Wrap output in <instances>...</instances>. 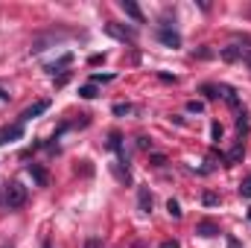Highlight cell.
I'll return each instance as SVG.
<instances>
[{"label": "cell", "mask_w": 251, "mask_h": 248, "mask_svg": "<svg viewBox=\"0 0 251 248\" xmlns=\"http://www.w3.org/2000/svg\"><path fill=\"white\" fill-rule=\"evenodd\" d=\"M219 97H225V102H228L231 108H240V99H237L234 88H228V85H219Z\"/></svg>", "instance_id": "obj_10"}, {"label": "cell", "mask_w": 251, "mask_h": 248, "mask_svg": "<svg viewBox=\"0 0 251 248\" xmlns=\"http://www.w3.org/2000/svg\"><path fill=\"white\" fill-rule=\"evenodd\" d=\"M128 111H131V105H123V102L114 105V114H128Z\"/></svg>", "instance_id": "obj_22"}, {"label": "cell", "mask_w": 251, "mask_h": 248, "mask_svg": "<svg viewBox=\"0 0 251 248\" xmlns=\"http://www.w3.org/2000/svg\"><path fill=\"white\" fill-rule=\"evenodd\" d=\"M47 108H50V102H47V99H41V102H35V105H29V108H26V111L21 114V120H18V123H26V120H32V117H38V114H44Z\"/></svg>", "instance_id": "obj_5"}, {"label": "cell", "mask_w": 251, "mask_h": 248, "mask_svg": "<svg viewBox=\"0 0 251 248\" xmlns=\"http://www.w3.org/2000/svg\"><path fill=\"white\" fill-rule=\"evenodd\" d=\"M228 248H237V240H228Z\"/></svg>", "instance_id": "obj_26"}, {"label": "cell", "mask_w": 251, "mask_h": 248, "mask_svg": "<svg viewBox=\"0 0 251 248\" xmlns=\"http://www.w3.org/2000/svg\"><path fill=\"white\" fill-rule=\"evenodd\" d=\"M85 248H102V243H100V240H97V237H91V240H88V243H85Z\"/></svg>", "instance_id": "obj_23"}, {"label": "cell", "mask_w": 251, "mask_h": 248, "mask_svg": "<svg viewBox=\"0 0 251 248\" xmlns=\"http://www.w3.org/2000/svg\"><path fill=\"white\" fill-rule=\"evenodd\" d=\"M240 196H243V198H251V178H246V181L240 184Z\"/></svg>", "instance_id": "obj_16"}, {"label": "cell", "mask_w": 251, "mask_h": 248, "mask_svg": "<svg viewBox=\"0 0 251 248\" xmlns=\"http://www.w3.org/2000/svg\"><path fill=\"white\" fill-rule=\"evenodd\" d=\"M3 201H6V207H24V204H26V187L18 184V181L6 184V190H3Z\"/></svg>", "instance_id": "obj_1"}, {"label": "cell", "mask_w": 251, "mask_h": 248, "mask_svg": "<svg viewBox=\"0 0 251 248\" xmlns=\"http://www.w3.org/2000/svg\"><path fill=\"white\" fill-rule=\"evenodd\" d=\"M243 53H246V50H243L240 44H228V47H222V53H219V56H222L225 62H240V59H243Z\"/></svg>", "instance_id": "obj_7"}, {"label": "cell", "mask_w": 251, "mask_h": 248, "mask_svg": "<svg viewBox=\"0 0 251 248\" xmlns=\"http://www.w3.org/2000/svg\"><path fill=\"white\" fill-rule=\"evenodd\" d=\"M240 158H243V140H240V143H237V146L231 149V155H228V161L234 164V161H240Z\"/></svg>", "instance_id": "obj_14"}, {"label": "cell", "mask_w": 251, "mask_h": 248, "mask_svg": "<svg viewBox=\"0 0 251 248\" xmlns=\"http://www.w3.org/2000/svg\"><path fill=\"white\" fill-rule=\"evenodd\" d=\"M26 170H29V175L35 178V184H38V187H47V181H50V178H47V170H44V167H38V164H29Z\"/></svg>", "instance_id": "obj_9"}, {"label": "cell", "mask_w": 251, "mask_h": 248, "mask_svg": "<svg viewBox=\"0 0 251 248\" xmlns=\"http://www.w3.org/2000/svg\"><path fill=\"white\" fill-rule=\"evenodd\" d=\"M187 111H190V114H201V111H204V105L193 99V102H187Z\"/></svg>", "instance_id": "obj_18"}, {"label": "cell", "mask_w": 251, "mask_h": 248, "mask_svg": "<svg viewBox=\"0 0 251 248\" xmlns=\"http://www.w3.org/2000/svg\"><path fill=\"white\" fill-rule=\"evenodd\" d=\"M201 94H204L207 99H216V97H219V88H213V85H204V88H201Z\"/></svg>", "instance_id": "obj_15"}, {"label": "cell", "mask_w": 251, "mask_h": 248, "mask_svg": "<svg viewBox=\"0 0 251 248\" xmlns=\"http://www.w3.org/2000/svg\"><path fill=\"white\" fill-rule=\"evenodd\" d=\"M167 210H170V216H173V219H181V204H178L176 198H170V201H167Z\"/></svg>", "instance_id": "obj_13"}, {"label": "cell", "mask_w": 251, "mask_h": 248, "mask_svg": "<svg viewBox=\"0 0 251 248\" xmlns=\"http://www.w3.org/2000/svg\"><path fill=\"white\" fill-rule=\"evenodd\" d=\"M249 219H251V210H249Z\"/></svg>", "instance_id": "obj_29"}, {"label": "cell", "mask_w": 251, "mask_h": 248, "mask_svg": "<svg viewBox=\"0 0 251 248\" xmlns=\"http://www.w3.org/2000/svg\"><path fill=\"white\" fill-rule=\"evenodd\" d=\"M158 41L167 44V47H181V35L176 29H170V26H161L158 29Z\"/></svg>", "instance_id": "obj_3"}, {"label": "cell", "mask_w": 251, "mask_h": 248, "mask_svg": "<svg viewBox=\"0 0 251 248\" xmlns=\"http://www.w3.org/2000/svg\"><path fill=\"white\" fill-rule=\"evenodd\" d=\"M105 32L117 41H128V44L134 41V29H126V26H117V24H105Z\"/></svg>", "instance_id": "obj_2"}, {"label": "cell", "mask_w": 251, "mask_h": 248, "mask_svg": "<svg viewBox=\"0 0 251 248\" xmlns=\"http://www.w3.org/2000/svg\"><path fill=\"white\" fill-rule=\"evenodd\" d=\"M120 9H123L128 18H134L137 24H143V12H140V6H137L134 0H120Z\"/></svg>", "instance_id": "obj_6"}, {"label": "cell", "mask_w": 251, "mask_h": 248, "mask_svg": "<svg viewBox=\"0 0 251 248\" xmlns=\"http://www.w3.org/2000/svg\"><path fill=\"white\" fill-rule=\"evenodd\" d=\"M111 170H114V175H117V181H128V170H120V167H117V164H114V167H111Z\"/></svg>", "instance_id": "obj_17"}, {"label": "cell", "mask_w": 251, "mask_h": 248, "mask_svg": "<svg viewBox=\"0 0 251 248\" xmlns=\"http://www.w3.org/2000/svg\"><path fill=\"white\" fill-rule=\"evenodd\" d=\"M193 56H196V59H210L213 53H210L207 47H201V50H193Z\"/></svg>", "instance_id": "obj_20"}, {"label": "cell", "mask_w": 251, "mask_h": 248, "mask_svg": "<svg viewBox=\"0 0 251 248\" xmlns=\"http://www.w3.org/2000/svg\"><path fill=\"white\" fill-rule=\"evenodd\" d=\"M97 94H100V91H97V85H85V88L79 91V97H82V99H97Z\"/></svg>", "instance_id": "obj_12"}, {"label": "cell", "mask_w": 251, "mask_h": 248, "mask_svg": "<svg viewBox=\"0 0 251 248\" xmlns=\"http://www.w3.org/2000/svg\"><path fill=\"white\" fill-rule=\"evenodd\" d=\"M196 234H201V237H216L219 228H216L213 222H199V225H196Z\"/></svg>", "instance_id": "obj_11"}, {"label": "cell", "mask_w": 251, "mask_h": 248, "mask_svg": "<svg viewBox=\"0 0 251 248\" xmlns=\"http://www.w3.org/2000/svg\"><path fill=\"white\" fill-rule=\"evenodd\" d=\"M243 59H246V64H249V67H251V47H249V50H246V53H243Z\"/></svg>", "instance_id": "obj_25"}, {"label": "cell", "mask_w": 251, "mask_h": 248, "mask_svg": "<svg viewBox=\"0 0 251 248\" xmlns=\"http://www.w3.org/2000/svg\"><path fill=\"white\" fill-rule=\"evenodd\" d=\"M137 149H143V152L152 149V140H149V137H137Z\"/></svg>", "instance_id": "obj_21"}, {"label": "cell", "mask_w": 251, "mask_h": 248, "mask_svg": "<svg viewBox=\"0 0 251 248\" xmlns=\"http://www.w3.org/2000/svg\"><path fill=\"white\" fill-rule=\"evenodd\" d=\"M18 137H24V123H15V125L0 128V143H12V140H18Z\"/></svg>", "instance_id": "obj_4"}, {"label": "cell", "mask_w": 251, "mask_h": 248, "mask_svg": "<svg viewBox=\"0 0 251 248\" xmlns=\"http://www.w3.org/2000/svg\"><path fill=\"white\" fill-rule=\"evenodd\" d=\"M216 201H219V198H216L213 193H204V204H216Z\"/></svg>", "instance_id": "obj_24"}, {"label": "cell", "mask_w": 251, "mask_h": 248, "mask_svg": "<svg viewBox=\"0 0 251 248\" xmlns=\"http://www.w3.org/2000/svg\"><path fill=\"white\" fill-rule=\"evenodd\" d=\"M41 248H53V246H50V240H44V243H41Z\"/></svg>", "instance_id": "obj_27"}, {"label": "cell", "mask_w": 251, "mask_h": 248, "mask_svg": "<svg viewBox=\"0 0 251 248\" xmlns=\"http://www.w3.org/2000/svg\"><path fill=\"white\" fill-rule=\"evenodd\" d=\"M3 248H12V243H9V246H3Z\"/></svg>", "instance_id": "obj_28"}, {"label": "cell", "mask_w": 251, "mask_h": 248, "mask_svg": "<svg viewBox=\"0 0 251 248\" xmlns=\"http://www.w3.org/2000/svg\"><path fill=\"white\" fill-rule=\"evenodd\" d=\"M137 207H140V213H149L152 210V193H149V187H140L137 190Z\"/></svg>", "instance_id": "obj_8"}, {"label": "cell", "mask_w": 251, "mask_h": 248, "mask_svg": "<svg viewBox=\"0 0 251 248\" xmlns=\"http://www.w3.org/2000/svg\"><path fill=\"white\" fill-rule=\"evenodd\" d=\"M210 137H213V140H222V125H219V123L210 125Z\"/></svg>", "instance_id": "obj_19"}]
</instances>
